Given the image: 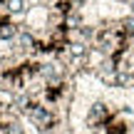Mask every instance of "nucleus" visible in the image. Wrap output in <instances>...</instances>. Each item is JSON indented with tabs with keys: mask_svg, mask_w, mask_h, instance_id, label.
Returning <instances> with one entry per match:
<instances>
[{
	"mask_svg": "<svg viewBox=\"0 0 134 134\" xmlns=\"http://www.w3.org/2000/svg\"><path fill=\"white\" fill-rule=\"evenodd\" d=\"M18 32H20V27L13 25V23H3L0 25V40H3V42H13Z\"/></svg>",
	"mask_w": 134,
	"mask_h": 134,
	"instance_id": "1",
	"label": "nucleus"
},
{
	"mask_svg": "<svg viewBox=\"0 0 134 134\" xmlns=\"http://www.w3.org/2000/svg\"><path fill=\"white\" fill-rule=\"evenodd\" d=\"M8 13L10 15H27V0H8Z\"/></svg>",
	"mask_w": 134,
	"mask_h": 134,
	"instance_id": "2",
	"label": "nucleus"
},
{
	"mask_svg": "<svg viewBox=\"0 0 134 134\" xmlns=\"http://www.w3.org/2000/svg\"><path fill=\"white\" fill-rule=\"evenodd\" d=\"M72 3H75V5H82V3H85V0H72Z\"/></svg>",
	"mask_w": 134,
	"mask_h": 134,
	"instance_id": "3",
	"label": "nucleus"
},
{
	"mask_svg": "<svg viewBox=\"0 0 134 134\" xmlns=\"http://www.w3.org/2000/svg\"><path fill=\"white\" fill-rule=\"evenodd\" d=\"M27 3H40V0H27Z\"/></svg>",
	"mask_w": 134,
	"mask_h": 134,
	"instance_id": "4",
	"label": "nucleus"
}]
</instances>
